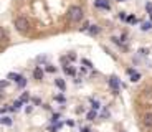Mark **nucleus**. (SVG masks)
<instances>
[{"label":"nucleus","mask_w":152,"mask_h":132,"mask_svg":"<svg viewBox=\"0 0 152 132\" xmlns=\"http://www.w3.org/2000/svg\"><path fill=\"white\" fill-rule=\"evenodd\" d=\"M27 99H28V94H23V96H22V99H20V101H27Z\"/></svg>","instance_id":"16"},{"label":"nucleus","mask_w":152,"mask_h":132,"mask_svg":"<svg viewBox=\"0 0 152 132\" xmlns=\"http://www.w3.org/2000/svg\"><path fill=\"white\" fill-rule=\"evenodd\" d=\"M142 124H144L145 127L152 129V112H147V114H144V117H142Z\"/></svg>","instance_id":"3"},{"label":"nucleus","mask_w":152,"mask_h":132,"mask_svg":"<svg viewBox=\"0 0 152 132\" xmlns=\"http://www.w3.org/2000/svg\"><path fill=\"white\" fill-rule=\"evenodd\" d=\"M65 73H66V74H75V69H73V68H68V66H66V68H65Z\"/></svg>","instance_id":"11"},{"label":"nucleus","mask_w":152,"mask_h":132,"mask_svg":"<svg viewBox=\"0 0 152 132\" xmlns=\"http://www.w3.org/2000/svg\"><path fill=\"white\" fill-rule=\"evenodd\" d=\"M55 83H56V86L60 88V89H65V81H63V79H56Z\"/></svg>","instance_id":"7"},{"label":"nucleus","mask_w":152,"mask_h":132,"mask_svg":"<svg viewBox=\"0 0 152 132\" xmlns=\"http://www.w3.org/2000/svg\"><path fill=\"white\" fill-rule=\"evenodd\" d=\"M4 36H5V33H4V30H2V28H0V42H2V40H4Z\"/></svg>","instance_id":"14"},{"label":"nucleus","mask_w":152,"mask_h":132,"mask_svg":"<svg viewBox=\"0 0 152 132\" xmlns=\"http://www.w3.org/2000/svg\"><path fill=\"white\" fill-rule=\"evenodd\" d=\"M96 7L98 8H109V4H107V0H96Z\"/></svg>","instance_id":"5"},{"label":"nucleus","mask_w":152,"mask_h":132,"mask_svg":"<svg viewBox=\"0 0 152 132\" xmlns=\"http://www.w3.org/2000/svg\"><path fill=\"white\" fill-rule=\"evenodd\" d=\"M94 116H96V112H89V114H88V119H93Z\"/></svg>","instance_id":"15"},{"label":"nucleus","mask_w":152,"mask_h":132,"mask_svg":"<svg viewBox=\"0 0 152 132\" xmlns=\"http://www.w3.org/2000/svg\"><path fill=\"white\" fill-rule=\"evenodd\" d=\"M8 78H10V79H15V81H18V79L22 78V76H18V74H13V73H12V74H8Z\"/></svg>","instance_id":"10"},{"label":"nucleus","mask_w":152,"mask_h":132,"mask_svg":"<svg viewBox=\"0 0 152 132\" xmlns=\"http://www.w3.org/2000/svg\"><path fill=\"white\" fill-rule=\"evenodd\" d=\"M15 28H17V31H20V33L25 35L28 30H30V23H28L27 18L18 17V18H15Z\"/></svg>","instance_id":"2"},{"label":"nucleus","mask_w":152,"mask_h":132,"mask_svg":"<svg viewBox=\"0 0 152 132\" xmlns=\"http://www.w3.org/2000/svg\"><path fill=\"white\" fill-rule=\"evenodd\" d=\"M109 84H111V88L114 89V93H118V88H119V81H118V78H111L109 79Z\"/></svg>","instance_id":"4"},{"label":"nucleus","mask_w":152,"mask_h":132,"mask_svg":"<svg viewBox=\"0 0 152 132\" xmlns=\"http://www.w3.org/2000/svg\"><path fill=\"white\" fill-rule=\"evenodd\" d=\"M5 86H7V83H5V81H4V83H0V88H5Z\"/></svg>","instance_id":"18"},{"label":"nucleus","mask_w":152,"mask_h":132,"mask_svg":"<svg viewBox=\"0 0 152 132\" xmlns=\"http://www.w3.org/2000/svg\"><path fill=\"white\" fill-rule=\"evenodd\" d=\"M89 33H93V35L99 33V28H98V26H91V28H89Z\"/></svg>","instance_id":"9"},{"label":"nucleus","mask_w":152,"mask_h":132,"mask_svg":"<svg viewBox=\"0 0 152 132\" xmlns=\"http://www.w3.org/2000/svg\"><path fill=\"white\" fill-rule=\"evenodd\" d=\"M145 8H147L149 12H152V4H147V7H145Z\"/></svg>","instance_id":"17"},{"label":"nucleus","mask_w":152,"mask_h":132,"mask_svg":"<svg viewBox=\"0 0 152 132\" xmlns=\"http://www.w3.org/2000/svg\"><path fill=\"white\" fill-rule=\"evenodd\" d=\"M33 76H35V79H42L43 78V71H42V68H37L33 71Z\"/></svg>","instance_id":"6"},{"label":"nucleus","mask_w":152,"mask_h":132,"mask_svg":"<svg viewBox=\"0 0 152 132\" xmlns=\"http://www.w3.org/2000/svg\"><path fill=\"white\" fill-rule=\"evenodd\" d=\"M68 18L71 20V22L78 23L83 20V8L81 7H76V5H73V7H69L68 10Z\"/></svg>","instance_id":"1"},{"label":"nucleus","mask_w":152,"mask_h":132,"mask_svg":"<svg viewBox=\"0 0 152 132\" xmlns=\"http://www.w3.org/2000/svg\"><path fill=\"white\" fill-rule=\"evenodd\" d=\"M83 132H91V131H89V129H83Z\"/></svg>","instance_id":"19"},{"label":"nucleus","mask_w":152,"mask_h":132,"mask_svg":"<svg viewBox=\"0 0 152 132\" xmlns=\"http://www.w3.org/2000/svg\"><path fill=\"white\" fill-rule=\"evenodd\" d=\"M139 78H141V76L137 74V73H131V81H139Z\"/></svg>","instance_id":"8"},{"label":"nucleus","mask_w":152,"mask_h":132,"mask_svg":"<svg viewBox=\"0 0 152 132\" xmlns=\"http://www.w3.org/2000/svg\"><path fill=\"white\" fill-rule=\"evenodd\" d=\"M151 23H144V25H142V30H149V28H151Z\"/></svg>","instance_id":"13"},{"label":"nucleus","mask_w":152,"mask_h":132,"mask_svg":"<svg viewBox=\"0 0 152 132\" xmlns=\"http://www.w3.org/2000/svg\"><path fill=\"white\" fill-rule=\"evenodd\" d=\"M2 122H4L5 125H10V124H12V121L8 119V117H4V119H2Z\"/></svg>","instance_id":"12"}]
</instances>
